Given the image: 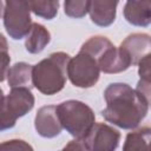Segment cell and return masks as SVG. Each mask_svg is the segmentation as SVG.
I'll return each instance as SVG.
<instances>
[{
  "label": "cell",
  "instance_id": "obj_23",
  "mask_svg": "<svg viewBox=\"0 0 151 151\" xmlns=\"http://www.w3.org/2000/svg\"><path fill=\"white\" fill-rule=\"evenodd\" d=\"M4 97H5V94H4V91H2V88L0 87V100H1Z\"/></svg>",
  "mask_w": 151,
  "mask_h": 151
},
{
  "label": "cell",
  "instance_id": "obj_11",
  "mask_svg": "<svg viewBox=\"0 0 151 151\" xmlns=\"http://www.w3.org/2000/svg\"><path fill=\"white\" fill-rule=\"evenodd\" d=\"M119 0H90L88 14L91 21L99 27H109L116 20Z\"/></svg>",
  "mask_w": 151,
  "mask_h": 151
},
{
  "label": "cell",
  "instance_id": "obj_22",
  "mask_svg": "<svg viewBox=\"0 0 151 151\" xmlns=\"http://www.w3.org/2000/svg\"><path fill=\"white\" fill-rule=\"evenodd\" d=\"M4 13V5H2V0H0V18Z\"/></svg>",
  "mask_w": 151,
  "mask_h": 151
},
{
  "label": "cell",
  "instance_id": "obj_10",
  "mask_svg": "<svg viewBox=\"0 0 151 151\" xmlns=\"http://www.w3.org/2000/svg\"><path fill=\"white\" fill-rule=\"evenodd\" d=\"M98 65L100 71L106 74L120 73L132 66L126 53L120 47H116L113 44L100 55L98 59Z\"/></svg>",
  "mask_w": 151,
  "mask_h": 151
},
{
  "label": "cell",
  "instance_id": "obj_18",
  "mask_svg": "<svg viewBox=\"0 0 151 151\" xmlns=\"http://www.w3.org/2000/svg\"><path fill=\"white\" fill-rule=\"evenodd\" d=\"M11 55L8 51V42L4 34L0 33V83L6 79L7 71L9 68Z\"/></svg>",
  "mask_w": 151,
  "mask_h": 151
},
{
  "label": "cell",
  "instance_id": "obj_14",
  "mask_svg": "<svg viewBox=\"0 0 151 151\" xmlns=\"http://www.w3.org/2000/svg\"><path fill=\"white\" fill-rule=\"evenodd\" d=\"M32 68L33 65H29L27 63L20 61L15 63L13 66H11L7 71V83L8 86L12 87H33L32 81Z\"/></svg>",
  "mask_w": 151,
  "mask_h": 151
},
{
  "label": "cell",
  "instance_id": "obj_1",
  "mask_svg": "<svg viewBox=\"0 0 151 151\" xmlns=\"http://www.w3.org/2000/svg\"><path fill=\"white\" fill-rule=\"evenodd\" d=\"M104 98L106 107L101 116L106 122L124 130L138 127L149 112L150 100L125 83L110 84L104 91Z\"/></svg>",
  "mask_w": 151,
  "mask_h": 151
},
{
  "label": "cell",
  "instance_id": "obj_3",
  "mask_svg": "<svg viewBox=\"0 0 151 151\" xmlns=\"http://www.w3.org/2000/svg\"><path fill=\"white\" fill-rule=\"evenodd\" d=\"M55 107L63 129L76 139L84 138L96 123L93 110L80 100L70 99L60 103Z\"/></svg>",
  "mask_w": 151,
  "mask_h": 151
},
{
  "label": "cell",
  "instance_id": "obj_16",
  "mask_svg": "<svg viewBox=\"0 0 151 151\" xmlns=\"http://www.w3.org/2000/svg\"><path fill=\"white\" fill-rule=\"evenodd\" d=\"M31 11L39 18L52 20L57 17L59 0H29Z\"/></svg>",
  "mask_w": 151,
  "mask_h": 151
},
{
  "label": "cell",
  "instance_id": "obj_6",
  "mask_svg": "<svg viewBox=\"0 0 151 151\" xmlns=\"http://www.w3.org/2000/svg\"><path fill=\"white\" fill-rule=\"evenodd\" d=\"M84 150L88 151H113L120 142V133L105 123H94L88 133L80 138Z\"/></svg>",
  "mask_w": 151,
  "mask_h": 151
},
{
  "label": "cell",
  "instance_id": "obj_7",
  "mask_svg": "<svg viewBox=\"0 0 151 151\" xmlns=\"http://www.w3.org/2000/svg\"><path fill=\"white\" fill-rule=\"evenodd\" d=\"M34 96L31 88L12 87L9 93L4 98V109L11 120L17 123L18 118L27 114L34 106Z\"/></svg>",
  "mask_w": 151,
  "mask_h": 151
},
{
  "label": "cell",
  "instance_id": "obj_2",
  "mask_svg": "<svg viewBox=\"0 0 151 151\" xmlns=\"http://www.w3.org/2000/svg\"><path fill=\"white\" fill-rule=\"evenodd\" d=\"M70 58L65 52H54L33 65V87L45 96H53L60 92L66 85Z\"/></svg>",
  "mask_w": 151,
  "mask_h": 151
},
{
  "label": "cell",
  "instance_id": "obj_8",
  "mask_svg": "<svg viewBox=\"0 0 151 151\" xmlns=\"http://www.w3.org/2000/svg\"><path fill=\"white\" fill-rule=\"evenodd\" d=\"M34 127L39 136L44 138H54L63 131V126L57 114L55 105H46L37 111Z\"/></svg>",
  "mask_w": 151,
  "mask_h": 151
},
{
  "label": "cell",
  "instance_id": "obj_19",
  "mask_svg": "<svg viewBox=\"0 0 151 151\" xmlns=\"http://www.w3.org/2000/svg\"><path fill=\"white\" fill-rule=\"evenodd\" d=\"M0 150H33V147L22 139H11L1 143Z\"/></svg>",
  "mask_w": 151,
  "mask_h": 151
},
{
  "label": "cell",
  "instance_id": "obj_15",
  "mask_svg": "<svg viewBox=\"0 0 151 151\" xmlns=\"http://www.w3.org/2000/svg\"><path fill=\"white\" fill-rule=\"evenodd\" d=\"M150 139H151V129L149 126H144L137 130L133 129V131L126 134L123 150L124 151L146 150L149 147Z\"/></svg>",
  "mask_w": 151,
  "mask_h": 151
},
{
  "label": "cell",
  "instance_id": "obj_17",
  "mask_svg": "<svg viewBox=\"0 0 151 151\" xmlns=\"http://www.w3.org/2000/svg\"><path fill=\"white\" fill-rule=\"evenodd\" d=\"M90 0H64V12L73 19L84 18L88 13Z\"/></svg>",
  "mask_w": 151,
  "mask_h": 151
},
{
  "label": "cell",
  "instance_id": "obj_9",
  "mask_svg": "<svg viewBox=\"0 0 151 151\" xmlns=\"http://www.w3.org/2000/svg\"><path fill=\"white\" fill-rule=\"evenodd\" d=\"M131 60V65L136 66L138 63L150 53L151 38L147 33H132L127 35L119 46Z\"/></svg>",
  "mask_w": 151,
  "mask_h": 151
},
{
  "label": "cell",
  "instance_id": "obj_21",
  "mask_svg": "<svg viewBox=\"0 0 151 151\" xmlns=\"http://www.w3.org/2000/svg\"><path fill=\"white\" fill-rule=\"evenodd\" d=\"M136 90L143 94L147 100H150V80H145V79H140L137 84Z\"/></svg>",
  "mask_w": 151,
  "mask_h": 151
},
{
  "label": "cell",
  "instance_id": "obj_12",
  "mask_svg": "<svg viewBox=\"0 0 151 151\" xmlns=\"http://www.w3.org/2000/svg\"><path fill=\"white\" fill-rule=\"evenodd\" d=\"M123 14L129 24L138 27H147L151 22L150 0H126Z\"/></svg>",
  "mask_w": 151,
  "mask_h": 151
},
{
  "label": "cell",
  "instance_id": "obj_20",
  "mask_svg": "<svg viewBox=\"0 0 151 151\" xmlns=\"http://www.w3.org/2000/svg\"><path fill=\"white\" fill-rule=\"evenodd\" d=\"M138 73L140 79L150 80V53L138 63Z\"/></svg>",
  "mask_w": 151,
  "mask_h": 151
},
{
  "label": "cell",
  "instance_id": "obj_5",
  "mask_svg": "<svg viewBox=\"0 0 151 151\" xmlns=\"http://www.w3.org/2000/svg\"><path fill=\"white\" fill-rule=\"evenodd\" d=\"M100 77L98 61L91 54L79 51V53L70 58L67 64V78L76 87L90 88L94 86Z\"/></svg>",
  "mask_w": 151,
  "mask_h": 151
},
{
  "label": "cell",
  "instance_id": "obj_4",
  "mask_svg": "<svg viewBox=\"0 0 151 151\" xmlns=\"http://www.w3.org/2000/svg\"><path fill=\"white\" fill-rule=\"evenodd\" d=\"M29 0H5L4 8V26L13 40H20L28 33L31 19Z\"/></svg>",
  "mask_w": 151,
  "mask_h": 151
},
{
  "label": "cell",
  "instance_id": "obj_13",
  "mask_svg": "<svg viewBox=\"0 0 151 151\" xmlns=\"http://www.w3.org/2000/svg\"><path fill=\"white\" fill-rule=\"evenodd\" d=\"M25 38L26 51L32 54H38L44 51V48L51 41V33L44 25L32 22L31 28Z\"/></svg>",
  "mask_w": 151,
  "mask_h": 151
}]
</instances>
